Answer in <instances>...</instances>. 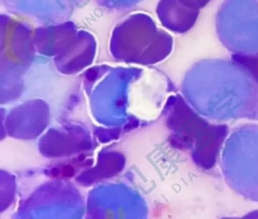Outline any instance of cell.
Returning <instances> with one entry per match:
<instances>
[{
    "instance_id": "3",
    "label": "cell",
    "mask_w": 258,
    "mask_h": 219,
    "mask_svg": "<svg viewBox=\"0 0 258 219\" xmlns=\"http://www.w3.org/2000/svg\"><path fill=\"white\" fill-rule=\"evenodd\" d=\"M63 174H64L66 176H72L74 174L73 169L68 166V167L64 168V170H63Z\"/></svg>"
},
{
    "instance_id": "1",
    "label": "cell",
    "mask_w": 258,
    "mask_h": 219,
    "mask_svg": "<svg viewBox=\"0 0 258 219\" xmlns=\"http://www.w3.org/2000/svg\"><path fill=\"white\" fill-rule=\"evenodd\" d=\"M198 65L188 76V104L201 116L215 123L248 119L258 122V83L240 69L227 74L226 63ZM234 67V69H235ZM234 71V69H233Z\"/></svg>"
},
{
    "instance_id": "2",
    "label": "cell",
    "mask_w": 258,
    "mask_h": 219,
    "mask_svg": "<svg viewBox=\"0 0 258 219\" xmlns=\"http://www.w3.org/2000/svg\"><path fill=\"white\" fill-rule=\"evenodd\" d=\"M220 167L234 191L258 202V123L238 125L227 135L220 154Z\"/></svg>"
}]
</instances>
